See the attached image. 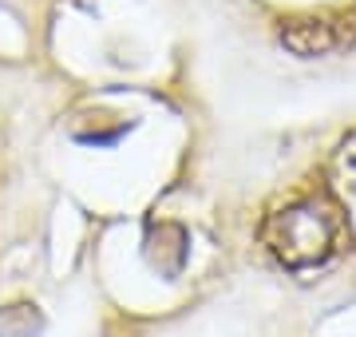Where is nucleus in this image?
Masks as SVG:
<instances>
[{
  "label": "nucleus",
  "mask_w": 356,
  "mask_h": 337,
  "mask_svg": "<svg viewBox=\"0 0 356 337\" xmlns=\"http://www.w3.org/2000/svg\"><path fill=\"white\" fill-rule=\"evenodd\" d=\"M266 246L273 250V258L289 270H313L321 262H329L332 246H337V219L332 210L317 198L293 203V207L269 214L266 222Z\"/></svg>",
  "instance_id": "obj_1"
}]
</instances>
